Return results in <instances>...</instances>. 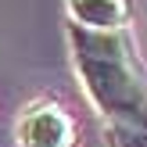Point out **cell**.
<instances>
[{"instance_id": "277c9868", "label": "cell", "mask_w": 147, "mask_h": 147, "mask_svg": "<svg viewBox=\"0 0 147 147\" xmlns=\"http://www.w3.org/2000/svg\"><path fill=\"white\" fill-rule=\"evenodd\" d=\"M108 147H147V133L133 126H119L111 122L108 126Z\"/></svg>"}, {"instance_id": "3957f363", "label": "cell", "mask_w": 147, "mask_h": 147, "mask_svg": "<svg viewBox=\"0 0 147 147\" xmlns=\"http://www.w3.org/2000/svg\"><path fill=\"white\" fill-rule=\"evenodd\" d=\"M68 18L79 29L122 32L133 18V4L129 0H68Z\"/></svg>"}, {"instance_id": "7a4b0ae2", "label": "cell", "mask_w": 147, "mask_h": 147, "mask_svg": "<svg viewBox=\"0 0 147 147\" xmlns=\"http://www.w3.org/2000/svg\"><path fill=\"white\" fill-rule=\"evenodd\" d=\"M76 122L61 104H32L18 119V147H72Z\"/></svg>"}, {"instance_id": "6da1fadb", "label": "cell", "mask_w": 147, "mask_h": 147, "mask_svg": "<svg viewBox=\"0 0 147 147\" xmlns=\"http://www.w3.org/2000/svg\"><path fill=\"white\" fill-rule=\"evenodd\" d=\"M68 43L83 90L90 93L93 108L119 126L133 122V115L140 111L147 97V76L129 47V36L68 25Z\"/></svg>"}]
</instances>
